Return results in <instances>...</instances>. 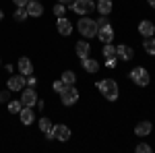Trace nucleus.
<instances>
[{"instance_id": "6ab92c4d", "label": "nucleus", "mask_w": 155, "mask_h": 153, "mask_svg": "<svg viewBox=\"0 0 155 153\" xmlns=\"http://www.w3.org/2000/svg\"><path fill=\"white\" fill-rule=\"evenodd\" d=\"M95 8L99 11V15H110L112 12V0H97V4H95Z\"/></svg>"}, {"instance_id": "5701e85b", "label": "nucleus", "mask_w": 155, "mask_h": 153, "mask_svg": "<svg viewBox=\"0 0 155 153\" xmlns=\"http://www.w3.org/2000/svg\"><path fill=\"white\" fill-rule=\"evenodd\" d=\"M29 15H27V8L25 6H17V11H15V21H25Z\"/></svg>"}, {"instance_id": "20e7f679", "label": "nucleus", "mask_w": 155, "mask_h": 153, "mask_svg": "<svg viewBox=\"0 0 155 153\" xmlns=\"http://www.w3.org/2000/svg\"><path fill=\"white\" fill-rule=\"evenodd\" d=\"M72 11L77 12V15H81V17H87L89 12L95 11V2L93 0H72Z\"/></svg>"}, {"instance_id": "f03ea898", "label": "nucleus", "mask_w": 155, "mask_h": 153, "mask_svg": "<svg viewBox=\"0 0 155 153\" xmlns=\"http://www.w3.org/2000/svg\"><path fill=\"white\" fill-rule=\"evenodd\" d=\"M46 137H48L50 141H62V143H66L68 139H71V128H68L66 124H54L52 130H50Z\"/></svg>"}, {"instance_id": "39448f33", "label": "nucleus", "mask_w": 155, "mask_h": 153, "mask_svg": "<svg viewBox=\"0 0 155 153\" xmlns=\"http://www.w3.org/2000/svg\"><path fill=\"white\" fill-rule=\"evenodd\" d=\"M128 77H130V81H134L139 87H147L149 81H151V77H149V72L145 71L143 66H137V68H132L128 72Z\"/></svg>"}, {"instance_id": "f704fd0d", "label": "nucleus", "mask_w": 155, "mask_h": 153, "mask_svg": "<svg viewBox=\"0 0 155 153\" xmlns=\"http://www.w3.org/2000/svg\"><path fill=\"white\" fill-rule=\"evenodd\" d=\"M58 2H62V4H66V2H72V0H58Z\"/></svg>"}, {"instance_id": "c9c22d12", "label": "nucleus", "mask_w": 155, "mask_h": 153, "mask_svg": "<svg viewBox=\"0 0 155 153\" xmlns=\"http://www.w3.org/2000/svg\"><path fill=\"white\" fill-rule=\"evenodd\" d=\"M2 19H4V12H2V11H0V21H2Z\"/></svg>"}, {"instance_id": "9d476101", "label": "nucleus", "mask_w": 155, "mask_h": 153, "mask_svg": "<svg viewBox=\"0 0 155 153\" xmlns=\"http://www.w3.org/2000/svg\"><path fill=\"white\" fill-rule=\"evenodd\" d=\"M97 37H99L104 44H112V39H114V29H112V25L99 27V29H97Z\"/></svg>"}, {"instance_id": "c756f323", "label": "nucleus", "mask_w": 155, "mask_h": 153, "mask_svg": "<svg viewBox=\"0 0 155 153\" xmlns=\"http://www.w3.org/2000/svg\"><path fill=\"white\" fill-rule=\"evenodd\" d=\"M35 85H37V79L33 75H29V77H27V87H35Z\"/></svg>"}, {"instance_id": "393cba45", "label": "nucleus", "mask_w": 155, "mask_h": 153, "mask_svg": "<svg viewBox=\"0 0 155 153\" xmlns=\"http://www.w3.org/2000/svg\"><path fill=\"white\" fill-rule=\"evenodd\" d=\"M21 110H23V104L21 101H8V112L11 114H19Z\"/></svg>"}, {"instance_id": "2f4dec72", "label": "nucleus", "mask_w": 155, "mask_h": 153, "mask_svg": "<svg viewBox=\"0 0 155 153\" xmlns=\"http://www.w3.org/2000/svg\"><path fill=\"white\" fill-rule=\"evenodd\" d=\"M12 2H15V4H17V6H25V4H27V2H29V0H12Z\"/></svg>"}, {"instance_id": "f257e3e1", "label": "nucleus", "mask_w": 155, "mask_h": 153, "mask_svg": "<svg viewBox=\"0 0 155 153\" xmlns=\"http://www.w3.org/2000/svg\"><path fill=\"white\" fill-rule=\"evenodd\" d=\"M97 89H99V93L106 97L107 101H116L118 99V83L114 81V79H104V81L97 83Z\"/></svg>"}, {"instance_id": "4468645a", "label": "nucleus", "mask_w": 155, "mask_h": 153, "mask_svg": "<svg viewBox=\"0 0 155 153\" xmlns=\"http://www.w3.org/2000/svg\"><path fill=\"white\" fill-rule=\"evenodd\" d=\"M139 33L143 37H151L155 33V25L151 23V21H141V23H139Z\"/></svg>"}, {"instance_id": "a878e982", "label": "nucleus", "mask_w": 155, "mask_h": 153, "mask_svg": "<svg viewBox=\"0 0 155 153\" xmlns=\"http://www.w3.org/2000/svg\"><path fill=\"white\" fill-rule=\"evenodd\" d=\"M64 12H66V6H64L62 2H58V4L54 6V15H56V17H64Z\"/></svg>"}, {"instance_id": "1a4fd4ad", "label": "nucleus", "mask_w": 155, "mask_h": 153, "mask_svg": "<svg viewBox=\"0 0 155 153\" xmlns=\"http://www.w3.org/2000/svg\"><path fill=\"white\" fill-rule=\"evenodd\" d=\"M25 8H27V15L29 17H41L44 15V6L39 4V0H29L25 4Z\"/></svg>"}, {"instance_id": "a211bd4d", "label": "nucleus", "mask_w": 155, "mask_h": 153, "mask_svg": "<svg viewBox=\"0 0 155 153\" xmlns=\"http://www.w3.org/2000/svg\"><path fill=\"white\" fill-rule=\"evenodd\" d=\"M81 64H83V68L87 72H97L99 71V62L93 60V58H89V56H87V58H81Z\"/></svg>"}, {"instance_id": "c85d7f7f", "label": "nucleus", "mask_w": 155, "mask_h": 153, "mask_svg": "<svg viewBox=\"0 0 155 153\" xmlns=\"http://www.w3.org/2000/svg\"><path fill=\"white\" fill-rule=\"evenodd\" d=\"M95 25H97V29H99V27H106V25H110V21H107L106 15H101V17H99V21H95Z\"/></svg>"}, {"instance_id": "aec40b11", "label": "nucleus", "mask_w": 155, "mask_h": 153, "mask_svg": "<svg viewBox=\"0 0 155 153\" xmlns=\"http://www.w3.org/2000/svg\"><path fill=\"white\" fill-rule=\"evenodd\" d=\"M143 48H145V52H147L149 56H155V39H153V35L143 39Z\"/></svg>"}, {"instance_id": "6e6552de", "label": "nucleus", "mask_w": 155, "mask_h": 153, "mask_svg": "<svg viewBox=\"0 0 155 153\" xmlns=\"http://www.w3.org/2000/svg\"><path fill=\"white\" fill-rule=\"evenodd\" d=\"M21 104H23V106H29V108H33V106L37 104V93H35V89H33V87H27V89H23Z\"/></svg>"}, {"instance_id": "f3484780", "label": "nucleus", "mask_w": 155, "mask_h": 153, "mask_svg": "<svg viewBox=\"0 0 155 153\" xmlns=\"http://www.w3.org/2000/svg\"><path fill=\"white\" fill-rule=\"evenodd\" d=\"M74 50H77V56L79 58H87L89 56V52H91V46H89V42H77V46H74Z\"/></svg>"}, {"instance_id": "b1692460", "label": "nucleus", "mask_w": 155, "mask_h": 153, "mask_svg": "<svg viewBox=\"0 0 155 153\" xmlns=\"http://www.w3.org/2000/svg\"><path fill=\"white\" fill-rule=\"evenodd\" d=\"M52 126H54V124L50 122L48 118H41V120H39V128H41V132H46V135H48L50 130H52Z\"/></svg>"}, {"instance_id": "412c9836", "label": "nucleus", "mask_w": 155, "mask_h": 153, "mask_svg": "<svg viewBox=\"0 0 155 153\" xmlns=\"http://www.w3.org/2000/svg\"><path fill=\"white\" fill-rule=\"evenodd\" d=\"M60 81L64 83V85H74V83H77V75H74L72 71H64V72H62V79H60Z\"/></svg>"}, {"instance_id": "423d86ee", "label": "nucleus", "mask_w": 155, "mask_h": 153, "mask_svg": "<svg viewBox=\"0 0 155 153\" xmlns=\"http://www.w3.org/2000/svg\"><path fill=\"white\" fill-rule=\"evenodd\" d=\"M60 99H62V106H74L79 101V91L74 89V85H66V89L60 93Z\"/></svg>"}, {"instance_id": "cd10ccee", "label": "nucleus", "mask_w": 155, "mask_h": 153, "mask_svg": "<svg viewBox=\"0 0 155 153\" xmlns=\"http://www.w3.org/2000/svg\"><path fill=\"white\" fill-rule=\"evenodd\" d=\"M52 89H54L56 93H62V91L66 89V85H64V83H62V81H56V83H54V85H52Z\"/></svg>"}, {"instance_id": "0eeeda50", "label": "nucleus", "mask_w": 155, "mask_h": 153, "mask_svg": "<svg viewBox=\"0 0 155 153\" xmlns=\"http://www.w3.org/2000/svg\"><path fill=\"white\" fill-rule=\"evenodd\" d=\"M6 85H8L11 91H23L25 87H27V77L25 75H12Z\"/></svg>"}, {"instance_id": "9b49d317", "label": "nucleus", "mask_w": 155, "mask_h": 153, "mask_svg": "<svg viewBox=\"0 0 155 153\" xmlns=\"http://www.w3.org/2000/svg\"><path fill=\"white\" fill-rule=\"evenodd\" d=\"M56 27H58L60 35H71L72 33V23L66 19V17H58V21H56Z\"/></svg>"}, {"instance_id": "72a5a7b5", "label": "nucleus", "mask_w": 155, "mask_h": 153, "mask_svg": "<svg viewBox=\"0 0 155 153\" xmlns=\"http://www.w3.org/2000/svg\"><path fill=\"white\" fill-rule=\"evenodd\" d=\"M147 2H149V6H153V8H155V0H147Z\"/></svg>"}, {"instance_id": "f8f14e48", "label": "nucleus", "mask_w": 155, "mask_h": 153, "mask_svg": "<svg viewBox=\"0 0 155 153\" xmlns=\"http://www.w3.org/2000/svg\"><path fill=\"white\" fill-rule=\"evenodd\" d=\"M19 118H21V122H23L25 126H29L33 120H35V114H33V108L29 106H23V110L19 112Z\"/></svg>"}, {"instance_id": "7ed1b4c3", "label": "nucleus", "mask_w": 155, "mask_h": 153, "mask_svg": "<svg viewBox=\"0 0 155 153\" xmlns=\"http://www.w3.org/2000/svg\"><path fill=\"white\" fill-rule=\"evenodd\" d=\"M77 27H79V31H81L83 37H95L97 35V25L89 17H81V21L77 23Z\"/></svg>"}, {"instance_id": "bb28decb", "label": "nucleus", "mask_w": 155, "mask_h": 153, "mask_svg": "<svg viewBox=\"0 0 155 153\" xmlns=\"http://www.w3.org/2000/svg\"><path fill=\"white\" fill-rule=\"evenodd\" d=\"M134 151H137V153H151V147H149L147 143H139Z\"/></svg>"}, {"instance_id": "ddd939ff", "label": "nucleus", "mask_w": 155, "mask_h": 153, "mask_svg": "<svg viewBox=\"0 0 155 153\" xmlns=\"http://www.w3.org/2000/svg\"><path fill=\"white\" fill-rule=\"evenodd\" d=\"M19 72L21 75H25V77H29L31 72H33V64H31V60L27 58V56H23V58H19Z\"/></svg>"}, {"instance_id": "2eb2a0df", "label": "nucleus", "mask_w": 155, "mask_h": 153, "mask_svg": "<svg viewBox=\"0 0 155 153\" xmlns=\"http://www.w3.org/2000/svg\"><path fill=\"white\" fill-rule=\"evenodd\" d=\"M153 130V126H151V122H147V120H143V122H139L137 126H134V135L137 137H147L149 132Z\"/></svg>"}, {"instance_id": "473e14b6", "label": "nucleus", "mask_w": 155, "mask_h": 153, "mask_svg": "<svg viewBox=\"0 0 155 153\" xmlns=\"http://www.w3.org/2000/svg\"><path fill=\"white\" fill-rule=\"evenodd\" d=\"M107 66H110V68H112V66H114V64H116V58H107V62H106Z\"/></svg>"}, {"instance_id": "7c9ffc66", "label": "nucleus", "mask_w": 155, "mask_h": 153, "mask_svg": "<svg viewBox=\"0 0 155 153\" xmlns=\"http://www.w3.org/2000/svg\"><path fill=\"white\" fill-rule=\"evenodd\" d=\"M8 97H11V89H6V91L0 93V101H8Z\"/></svg>"}, {"instance_id": "4be33fe9", "label": "nucleus", "mask_w": 155, "mask_h": 153, "mask_svg": "<svg viewBox=\"0 0 155 153\" xmlns=\"http://www.w3.org/2000/svg\"><path fill=\"white\" fill-rule=\"evenodd\" d=\"M101 56H106V60L107 58H116V48L112 46V44H106V46H104V52H101Z\"/></svg>"}, {"instance_id": "dca6fc26", "label": "nucleus", "mask_w": 155, "mask_h": 153, "mask_svg": "<svg viewBox=\"0 0 155 153\" xmlns=\"http://www.w3.org/2000/svg\"><path fill=\"white\" fill-rule=\"evenodd\" d=\"M116 56H120L122 60H130L134 56V50L130 46H126V44H122V46L116 48Z\"/></svg>"}]
</instances>
